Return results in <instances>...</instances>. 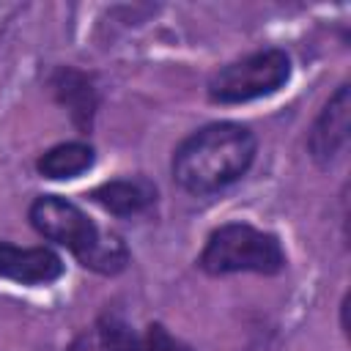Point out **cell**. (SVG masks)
Wrapping results in <instances>:
<instances>
[{
  "instance_id": "8",
  "label": "cell",
  "mask_w": 351,
  "mask_h": 351,
  "mask_svg": "<svg viewBox=\"0 0 351 351\" xmlns=\"http://www.w3.org/2000/svg\"><path fill=\"white\" fill-rule=\"evenodd\" d=\"M52 93L55 99L69 110L71 121L77 129L88 132L93 126V112H96V90L88 74L77 69H58L52 77Z\"/></svg>"
},
{
  "instance_id": "1",
  "label": "cell",
  "mask_w": 351,
  "mask_h": 351,
  "mask_svg": "<svg viewBox=\"0 0 351 351\" xmlns=\"http://www.w3.org/2000/svg\"><path fill=\"white\" fill-rule=\"evenodd\" d=\"M255 134L236 121H217L192 132L173 154V178L192 195H211L247 173Z\"/></svg>"
},
{
  "instance_id": "5",
  "label": "cell",
  "mask_w": 351,
  "mask_h": 351,
  "mask_svg": "<svg viewBox=\"0 0 351 351\" xmlns=\"http://www.w3.org/2000/svg\"><path fill=\"white\" fill-rule=\"evenodd\" d=\"M348 129H351V88L340 85L329 101L324 104V110L318 112L313 129H310V154L318 165H332L340 151L348 143Z\"/></svg>"
},
{
  "instance_id": "6",
  "label": "cell",
  "mask_w": 351,
  "mask_h": 351,
  "mask_svg": "<svg viewBox=\"0 0 351 351\" xmlns=\"http://www.w3.org/2000/svg\"><path fill=\"white\" fill-rule=\"evenodd\" d=\"M63 274V261L49 247H16L0 241V277L19 285H49Z\"/></svg>"
},
{
  "instance_id": "7",
  "label": "cell",
  "mask_w": 351,
  "mask_h": 351,
  "mask_svg": "<svg viewBox=\"0 0 351 351\" xmlns=\"http://www.w3.org/2000/svg\"><path fill=\"white\" fill-rule=\"evenodd\" d=\"M104 351H192L186 343L173 337L162 324H151L143 337H137L121 318H107L101 326Z\"/></svg>"
},
{
  "instance_id": "2",
  "label": "cell",
  "mask_w": 351,
  "mask_h": 351,
  "mask_svg": "<svg viewBox=\"0 0 351 351\" xmlns=\"http://www.w3.org/2000/svg\"><path fill=\"white\" fill-rule=\"evenodd\" d=\"M30 225L49 241L74 252V258L99 274H115L126 266L129 252L115 233H101L90 217L66 197L41 195L30 206Z\"/></svg>"
},
{
  "instance_id": "9",
  "label": "cell",
  "mask_w": 351,
  "mask_h": 351,
  "mask_svg": "<svg viewBox=\"0 0 351 351\" xmlns=\"http://www.w3.org/2000/svg\"><path fill=\"white\" fill-rule=\"evenodd\" d=\"M90 197L110 214L115 217H132L145 211L154 197H156V186L148 178H115V181H104L99 184Z\"/></svg>"
},
{
  "instance_id": "3",
  "label": "cell",
  "mask_w": 351,
  "mask_h": 351,
  "mask_svg": "<svg viewBox=\"0 0 351 351\" xmlns=\"http://www.w3.org/2000/svg\"><path fill=\"white\" fill-rule=\"evenodd\" d=\"M197 263L208 274H277L285 269V252L274 233L258 230L247 222H228L208 236Z\"/></svg>"
},
{
  "instance_id": "4",
  "label": "cell",
  "mask_w": 351,
  "mask_h": 351,
  "mask_svg": "<svg viewBox=\"0 0 351 351\" xmlns=\"http://www.w3.org/2000/svg\"><path fill=\"white\" fill-rule=\"evenodd\" d=\"M291 80V58L282 49H261L222 66L208 80V99L217 104H241L277 93Z\"/></svg>"
},
{
  "instance_id": "10",
  "label": "cell",
  "mask_w": 351,
  "mask_h": 351,
  "mask_svg": "<svg viewBox=\"0 0 351 351\" xmlns=\"http://www.w3.org/2000/svg\"><path fill=\"white\" fill-rule=\"evenodd\" d=\"M93 159L96 156L88 143H60V145H52L47 154H41L36 167L44 178L66 181V178H77L85 170H90Z\"/></svg>"
}]
</instances>
